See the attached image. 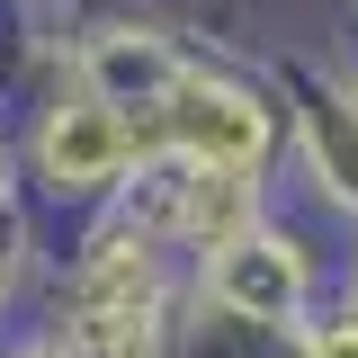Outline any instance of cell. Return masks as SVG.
<instances>
[{"label": "cell", "instance_id": "obj_1", "mask_svg": "<svg viewBox=\"0 0 358 358\" xmlns=\"http://www.w3.org/2000/svg\"><path fill=\"white\" fill-rule=\"evenodd\" d=\"M179 134H188L206 162H251V152H260V117H251L233 90H179Z\"/></svg>", "mask_w": 358, "mask_h": 358}, {"label": "cell", "instance_id": "obj_2", "mask_svg": "<svg viewBox=\"0 0 358 358\" xmlns=\"http://www.w3.org/2000/svg\"><path fill=\"white\" fill-rule=\"evenodd\" d=\"M117 152H126V126L108 117V108H72L63 126L45 134V162L63 179H99V171H117Z\"/></svg>", "mask_w": 358, "mask_h": 358}]
</instances>
